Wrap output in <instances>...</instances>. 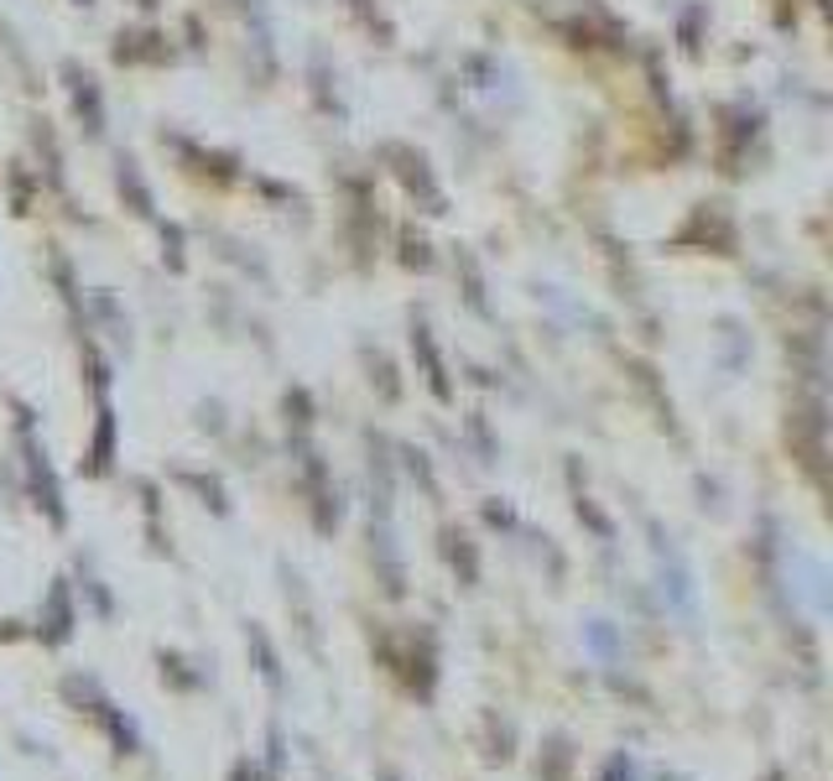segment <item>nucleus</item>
Wrapping results in <instances>:
<instances>
[{
  "label": "nucleus",
  "instance_id": "f257e3e1",
  "mask_svg": "<svg viewBox=\"0 0 833 781\" xmlns=\"http://www.w3.org/2000/svg\"><path fill=\"white\" fill-rule=\"evenodd\" d=\"M235 781H256V771L250 766H235Z\"/></svg>",
  "mask_w": 833,
  "mask_h": 781
}]
</instances>
